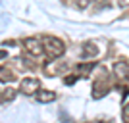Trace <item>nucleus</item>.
<instances>
[{
  "label": "nucleus",
  "instance_id": "nucleus-4",
  "mask_svg": "<svg viewBox=\"0 0 129 123\" xmlns=\"http://www.w3.org/2000/svg\"><path fill=\"white\" fill-rule=\"evenodd\" d=\"M108 91H110V83H108V79L104 77V75L96 77L94 83H92V96H94V98H100V96H104Z\"/></svg>",
  "mask_w": 129,
  "mask_h": 123
},
{
  "label": "nucleus",
  "instance_id": "nucleus-13",
  "mask_svg": "<svg viewBox=\"0 0 129 123\" xmlns=\"http://www.w3.org/2000/svg\"><path fill=\"white\" fill-rule=\"evenodd\" d=\"M118 4L121 6V8H125V6H129V0H118Z\"/></svg>",
  "mask_w": 129,
  "mask_h": 123
},
{
  "label": "nucleus",
  "instance_id": "nucleus-2",
  "mask_svg": "<svg viewBox=\"0 0 129 123\" xmlns=\"http://www.w3.org/2000/svg\"><path fill=\"white\" fill-rule=\"evenodd\" d=\"M23 48H25V52L29 54V56H33V58H41L44 54V48H43V40H39V38H25L23 40Z\"/></svg>",
  "mask_w": 129,
  "mask_h": 123
},
{
  "label": "nucleus",
  "instance_id": "nucleus-17",
  "mask_svg": "<svg viewBox=\"0 0 129 123\" xmlns=\"http://www.w3.org/2000/svg\"><path fill=\"white\" fill-rule=\"evenodd\" d=\"M91 2H94V0H89V4H91Z\"/></svg>",
  "mask_w": 129,
  "mask_h": 123
},
{
  "label": "nucleus",
  "instance_id": "nucleus-15",
  "mask_svg": "<svg viewBox=\"0 0 129 123\" xmlns=\"http://www.w3.org/2000/svg\"><path fill=\"white\" fill-rule=\"evenodd\" d=\"M4 58H8V52H6V50H0V60H4Z\"/></svg>",
  "mask_w": 129,
  "mask_h": 123
},
{
  "label": "nucleus",
  "instance_id": "nucleus-16",
  "mask_svg": "<svg viewBox=\"0 0 129 123\" xmlns=\"http://www.w3.org/2000/svg\"><path fill=\"white\" fill-rule=\"evenodd\" d=\"M102 123H114V121H112V119H108V121H102Z\"/></svg>",
  "mask_w": 129,
  "mask_h": 123
},
{
  "label": "nucleus",
  "instance_id": "nucleus-3",
  "mask_svg": "<svg viewBox=\"0 0 129 123\" xmlns=\"http://www.w3.org/2000/svg\"><path fill=\"white\" fill-rule=\"evenodd\" d=\"M41 89V81L37 79V77H25V79L19 83V92H23V94H35V92Z\"/></svg>",
  "mask_w": 129,
  "mask_h": 123
},
{
  "label": "nucleus",
  "instance_id": "nucleus-14",
  "mask_svg": "<svg viewBox=\"0 0 129 123\" xmlns=\"http://www.w3.org/2000/svg\"><path fill=\"white\" fill-rule=\"evenodd\" d=\"M68 77H70V79H66V83H68V85H71V83L77 79V77H73V75H68Z\"/></svg>",
  "mask_w": 129,
  "mask_h": 123
},
{
  "label": "nucleus",
  "instance_id": "nucleus-11",
  "mask_svg": "<svg viewBox=\"0 0 129 123\" xmlns=\"http://www.w3.org/2000/svg\"><path fill=\"white\" fill-rule=\"evenodd\" d=\"M94 67V64L92 62H87V64H81V65H77V73H81V75H85V73H89V71Z\"/></svg>",
  "mask_w": 129,
  "mask_h": 123
},
{
  "label": "nucleus",
  "instance_id": "nucleus-6",
  "mask_svg": "<svg viewBox=\"0 0 129 123\" xmlns=\"http://www.w3.org/2000/svg\"><path fill=\"white\" fill-rule=\"evenodd\" d=\"M35 98H37V102H41V104H48V102H54V100H56V92L39 89V91L35 92Z\"/></svg>",
  "mask_w": 129,
  "mask_h": 123
},
{
  "label": "nucleus",
  "instance_id": "nucleus-12",
  "mask_svg": "<svg viewBox=\"0 0 129 123\" xmlns=\"http://www.w3.org/2000/svg\"><path fill=\"white\" fill-rule=\"evenodd\" d=\"M121 121H123V123H129V102L121 108Z\"/></svg>",
  "mask_w": 129,
  "mask_h": 123
},
{
  "label": "nucleus",
  "instance_id": "nucleus-7",
  "mask_svg": "<svg viewBox=\"0 0 129 123\" xmlns=\"http://www.w3.org/2000/svg\"><path fill=\"white\" fill-rule=\"evenodd\" d=\"M62 69H64V65H60L58 62H50L48 65H44V73L48 75V77H56Z\"/></svg>",
  "mask_w": 129,
  "mask_h": 123
},
{
  "label": "nucleus",
  "instance_id": "nucleus-10",
  "mask_svg": "<svg viewBox=\"0 0 129 123\" xmlns=\"http://www.w3.org/2000/svg\"><path fill=\"white\" fill-rule=\"evenodd\" d=\"M16 94H17V92L14 91V89H6V91L2 92V96H0V100H2V102H12L14 98H16Z\"/></svg>",
  "mask_w": 129,
  "mask_h": 123
},
{
  "label": "nucleus",
  "instance_id": "nucleus-5",
  "mask_svg": "<svg viewBox=\"0 0 129 123\" xmlns=\"http://www.w3.org/2000/svg\"><path fill=\"white\" fill-rule=\"evenodd\" d=\"M114 75L118 79H127L129 77V64L127 62H116L114 64Z\"/></svg>",
  "mask_w": 129,
  "mask_h": 123
},
{
  "label": "nucleus",
  "instance_id": "nucleus-9",
  "mask_svg": "<svg viewBox=\"0 0 129 123\" xmlns=\"http://www.w3.org/2000/svg\"><path fill=\"white\" fill-rule=\"evenodd\" d=\"M16 77H14V71L8 69V67H0V81H4V83H8V81H14Z\"/></svg>",
  "mask_w": 129,
  "mask_h": 123
},
{
  "label": "nucleus",
  "instance_id": "nucleus-8",
  "mask_svg": "<svg viewBox=\"0 0 129 123\" xmlns=\"http://www.w3.org/2000/svg\"><path fill=\"white\" fill-rule=\"evenodd\" d=\"M83 58H91V56H96L98 54V48H96V44H92V43H85L83 44Z\"/></svg>",
  "mask_w": 129,
  "mask_h": 123
},
{
  "label": "nucleus",
  "instance_id": "nucleus-1",
  "mask_svg": "<svg viewBox=\"0 0 129 123\" xmlns=\"http://www.w3.org/2000/svg\"><path fill=\"white\" fill-rule=\"evenodd\" d=\"M43 48H44V54H46L48 58L56 60V58H60V56H64L66 44H64V40H62V38L48 35V37L43 38Z\"/></svg>",
  "mask_w": 129,
  "mask_h": 123
}]
</instances>
